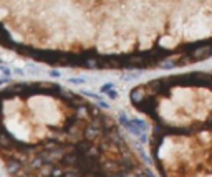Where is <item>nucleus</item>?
Here are the masks:
<instances>
[{
    "instance_id": "obj_3",
    "label": "nucleus",
    "mask_w": 212,
    "mask_h": 177,
    "mask_svg": "<svg viewBox=\"0 0 212 177\" xmlns=\"http://www.w3.org/2000/svg\"><path fill=\"white\" fill-rule=\"evenodd\" d=\"M42 177H126V175H98V174H55V175H42Z\"/></svg>"
},
{
    "instance_id": "obj_1",
    "label": "nucleus",
    "mask_w": 212,
    "mask_h": 177,
    "mask_svg": "<svg viewBox=\"0 0 212 177\" xmlns=\"http://www.w3.org/2000/svg\"><path fill=\"white\" fill-rule=\"evenodd\" d=\"M0 157L13 177L128 175L139 164L113 119L53 86L0 94Z\"/></svg>"
},
{
    "instance_id": "obj_2",
    "label": "nucleus",
    "mask_w": 212,
    "mask_h": 177,
    "mask_svg": "<svg viewBox=\"0 0 212 177\" xmlns=\"http://www.w3.org/2000/svg\"><path fill=\"white\" fill-rule=\"evenodd\" d=\"M162 131L189 133L212 128V80H161L133 98Z\"/></svg>"
}]
</instances>
